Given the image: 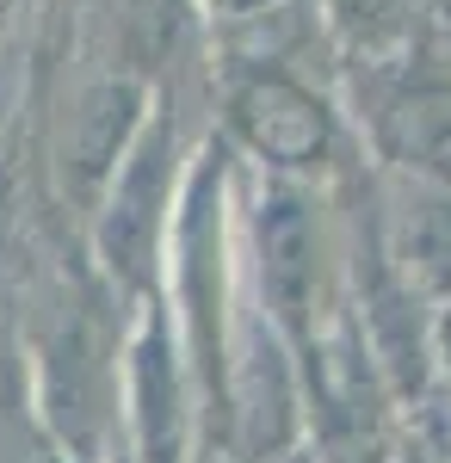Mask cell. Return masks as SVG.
Here are the masks:
<instances>
[{"label":"cell","instance_id":"cell-1","mask_svg":"<svg viewBox=\"0 0 451 463\" xmlns=\"http://www.w3.org/2000/svg\"><path fill=\"white\" fill-rule=\"evenodd\" d=\"M396 130H402V148H408V155L451 167V93L446 87H415V93H402V99H396Z\"/></svg>","mask_w":451,"mask_h":463}]
</instances>
